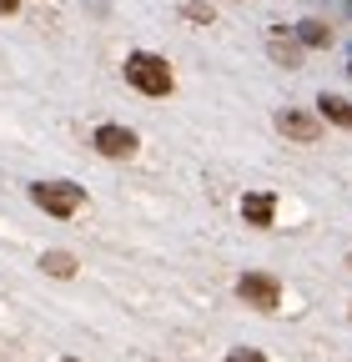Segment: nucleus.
Wrapping results in <instances>:
<instances>
[{
    "label": "nucleus",
    "mask_w": 352,
    "mask_h": 362,
    "mask_svg": "<svg viewBox=\"0 0 352 362\" xmlns=\"http://www.w3.org/2000/svg\"><path fill=\"white\" fill-rule=\"evenodd\" d=\"M40 272H51V277H76V257L71 252H40Z\"/></svg>",
    "instance_id": "nucleus-8"
},
{
    "label": "nucleus",
    "mask_w": 352,
    "mask_h": 362,
    "mask_svg": "<svg viewBox=\"0 0 352 362\" xmlns=\"http://www.w3.org/2000/svg\"><path fill=\"white\" fill-rule=\"evenodd\" d=\"M30 202L46 211V216H76L81 211V202H86V192L81 187H71V181H35L30 187Z\"/></svg>",
    "instance_id": "nucleus-2"
},
{
    "label": "nucleus",
    "mask_w": 352,
    "mask_h": 362,
    "mask_svg": "<svg viewBox=\"0 0 352 362\" xmlns=\"http://www.w3.org/2000/svg\"><path fill=\"white\" fill-rule=\"evenodd\" d=\"M242 216H247L252 226H272L277 197H272V192H247V197H242Z\"/></svg>",
    "instance_id": "nucleus-6"
},
{
    "label": "nucleus",
    "mask_w": 352,
    "mask_h": 362,
    "mask_svg": "<svg viewBox=\"0 0 352 362\" xmlns=\"http://www.w3.org/2000/svg\"><path fill=\"white\" fill-rule=\"evenodd\" d=\"M277 131L292 136V141H302V146H312L317 136H322V121L312 111H277Z\"/></svg>",
    "instance_id": "nucleus-5"
},
{
    "label": "nucleus",
    "mask_w": 352,
    "mask_h": 362,
    "mask_svg": "<svg viewBox=\"0 0 352 362\" xmlns=\"http://www.w3.org/2000/svg\"><path fill=\"white\" fill-rule=\"evenodd\" d=\"M317 111H322V121H332V126H347L352 131V101H342V96H317Z\"/></svg>",
    "instance_id": "nucleus-7"
},
{
    "label": "nucleus",
    "mask_w": 352,
    "mask_h": 362,
    "mask_svg": "<svg viewBox=\"0 0 352 362\" xmlns=\"http://www.w3.org/2000/svg\"><path fill=\"white\" fill-rule=\"evenodd\" d=\"M126 81L141 90V96H171V66L151 51H131L126 56Z\"/></svg>",
    "instance_id": "nucleus-1"
},
{
    "label": "nucleus",
    "mask_w": 352,
    "mask_h": 362,
    "mask_svg": "<svg viewBox=\"0 0 352 362\" xmlns=\"http://www.w3.org/2000/svg\"><path fill=\"white\" fill-rule=\"evenodd\" d=\"M227 362H267V357H262L257 347H232V352H227Z\"/></svg>",
    "instance_id": "nucleus-12"
},
{
    "label": "nucleus",
    "mask_w": 352,
    "mask_h": 362,
    "mask_svg": "<svg viewBox=\"0 0 352 362\" xmlns=\"http://www.w3.org/2000/svg\"><path fill=\"white\" fill-rule=\"evenodd\" d=\"M66 362H76V357H66Z\"/></svg>",
    "instance_id": "nucleus-15"
},
{
    "label": "nucleus",
    "mask_w": 352,
    "mask_h": 362,
    "mask_svg": "<svg viewBox=\"0 0 352 362\" xmlns=\"http://www.w3.org/2000/svg\"><path fill=\"white\" fill-rule=\"evenodd\" d=\"M187 21H211V6H206V0H187Z\"/></svg>",
    "instance_id": "nucleus-11"
},
{
    "label": "nucleus",
    "mask_w": 352,
    "mask_h": 362,
    "mask_svg": "<svg viewBox=\"0 0 352 362\" xmlns=\"http://www.w3.org/2000/svg\"><path fill=\"white\" fill-rule=\"evenodd\" d=\"M91 146L101 151V156H131V151H136V131H131V126H96V136H91Z\"/></svg>",
    "instance_id": "nucleus-4"
},
{
    "label": "nucleus",
    "mask_w": 352,
    "mask_h": 362,
    "mask_svg": "<svg viewBox=\"0 0 352 362\" xmlns=\"http://www.w3.org/2000/svg\"><path fill=\"white\" fill-rule=\"evenodd\" d=\"M347 16H352V0H347Z\"/></svg>",
    "instance_id": "nucleus-14"
},
{
    "label": "nucleus",
    "mask_w": 352,
    "mask_h": 362,
    "mask_svg": "<svg viewBox=\"0 0 352 362\" xmlns=\"http://www.w3.org/2000/svg\"><path fill=\"white\" fill-rule=\"evenodd\" d=\"M237 297H242L247 307H257V312H277L282 282L267 277V272H242V277H237Z\"/></svg>",
    "instance_id": "nucleus-3"
},
{
    "label": "nucleus",
    "mask_w": 352,
    "mask_h": 362,
    "mask_svg": "<svg viewBox=\"0 0 352 362\" xmlns=\"http://www.w3.org/2000/svg\"><path fill=\"white\" fill-rule=\"evenodd\" d=\"M272 56H277L282 66H297V45H292V40H282V35H272Z\"/></svg>",
    "instance_id": "nucleus-10"
},
{
    "label": "nucleus",
    "mask_w": 352,
    "mask_h": 362,
    "mask_svg": "<svg viewBox=\"0 0 352 362\" xmlns=\"http://www.w3.org/2000/svg\"><path fill=\"white\" fill-rule=\"evenodd\" d=\"M20 11V0H0V16H16Z\"/></svg>",
    "instance_id": "nucleus-13"
},
{
    "label": "nucleus",
    "mask_w": 352,
    "mask_h": 362,
    "mask_svg": "<svg viewBox=\"0 0 352 362\" xmlns=\"http://www.w3.org/2000/svg\"><path fill=\"white\" fill-rule=\"evenodd\" d=\"M297 40H302V45H327L332 30H327L322 21H302V25H297Z\"/></svg>",
    "instance_id": "nucleus-9"
}]
</instances>
